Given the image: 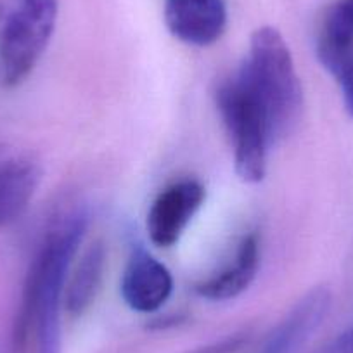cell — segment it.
Masks as SVG:
<instances>
[{
	"instance_id": "obj_7",
	"label": "cell",
	"mask_w": 353,
	"mask_h": 353,
	"mask_svg": "<svg viewBox=\"0 0 353 353\" xmlns=\"http://www.w3.org/2000/svg\"><path fill=\"white\" fill-rule=\"evenodd\" d=\"M165 23L176 40L208 47L227 28L225 0H165Z\"/></svg>"
},
{
	"instance_id": "obj_10",
	"label": "cell",
	"mask_w": 353,
	"mask_h": 353,
	"mask_svg": "<svg viewBox=\"0 0 353 353\" xmlns=\"http://www.w3.org/2000/svg\"><path fill=\"white\" fill-rule=\"evenodd\" d=\"M317 54L334 78L353 64V0H336L325 12Z\"/></svg>"
},
{
	"instance_id": "obj_1",
	"label": "cell",
	"mask_w": 353,
	"mask_h": 353,
	"mask_svg": "<svg viewBox=\"0 0 353 353\" xmlns=\"http://www.w3.org/2000/svg\"><path fill=\"white\" fill-rule=\"evenodd\" d=\"M85 213L68 215L66 220L49 234L26 277L16 336L18 339H25L30 329H35L39 353H61L64 283L85 236Z\"/></svg>"
},
{
	"instance_id": "obj_14",
	"label": "cell",
	"mask_w": 353,
	"mask_h": 353,
	"mask_svg": "<svg viewBox=\"0 0 353 353\" xmlns=\"http://www.w3.org/2000/svg\"><path fill=\"white\" fill-rule=\"evenodd\" d=\"M339 87H341L343 101H345L346 111L350 113V117L353 118V64H350L341 74L336 77Z\"/></svg>"
},
{
	"instance_id": "obj_4",
	"label": "cell",
	"mask_w": 353,
	"mask_h": 353,
	"mask_svg": "<svg viewBox=\"0 0 353 353\" xmlns=\"http://www.w3.org/2000/svg\"><path fill=\"white\" fill-rule=\"evenodd\" d=\"M216 106L232 141L237 175L248 184H258L267 173L272 132L263 106L239 71L219 87Z\"/></svg>"
},
{
	"instance_id": "obj_5",
	"label": "cell",
	"mask_w": 353,
	"mask_h": 353,
	"mask_svg": "<svg viewBox=\"0 0 353 353\" xmlns=\"http://www.w3.org/2000/svg\"><path fill=\"white\" fill-rule=\"evenodd\" d=\"M205 188L198 181H181L166 188L148 213V234L159 248L179 243L205 203Z\"/></svg>"
},
{
	"instance_id": "obj_2",
	"label": "cell",
	"mask_w": 353,
	"mask_h": 353,
	"mask_svg": "<svg viewBox=\"0 0 353 353\" xmlns=\"http://www.w3.org/2000/svg\"><path fill=\"white\" fill-rule=\"evenodd\" d=\"M239 74L269 117L272 141L291 134L303 111V90L291 50L279 30L274 26L254 30Z\"/></svg>"
},
{
	"instance_id": "obj_13",
	"label": "cell",
	"mask_w": 353,
	"mask_h": 353,
	"mask_svg": "<svg viewBox=\"0 0 353 353\" xmlns=\"http://www.w3.org/2000/svg\"><path fill=\"white\" fill-rule=\"evenodd\" d=\"M248 341V336L244 332H237V334H230L227 338L213 341L210 345L199 346V348L192 350L188 353H237Z\"/></svg>"
},
{
	"instance_id": "obj_11",
	"label": "cell",
	"mask_w": 353,
	"mask_h": 353,
	"mask_svg": "<svg viewBox=\"0 0 353 353\" xmlns=\"http://www.w3.org/2000/svg\"><path fill=\"white\" fill-rule=\"evenodd\" d=\"M260 267V241L256 234H250L241 241L234 263L220 274L208 277L196 286V293L213 301H225L239 296L250 288Z\"/></svg>"
},
{
	"instance_id": "obj_6",
	"label": "cell",
	"mask_w": 353,
	"mask_h": 353,
	"mask_svg": "<svg viewBox=\"0 0 353 353\" xmlns=\"http://www.w3.org/2000/svg\"><path fill=\"white\" fill-rule=\"evenodd\" d=\"M331 301V291L325 286L308 291L270 331L256 353H300L325 321Z\"/></svg>"
},
{
	"instance_id": "obj_3",
	"label": "cell",
	"mask_w": 353,
	"mask_h": 353,
	"mask_svg": "<svg viewBox=\"0 0 353 353\" xmlns=\"http://www.w3.org/2000/svg\"><path fill=\"white\" fill-rule=\"evenodd\" d=\"M59 0H0V77L14 87L30 77L49 47Z\"/></svg>"
},
{
	"instance_id": "obj_15",
	"label": "cell",
	"mask_w": 353,
	"mask_h": 353,
	"mask_svg": "<svg viewBox=\"0 0 353 353\" xmlns=\"http://www.w3.org/2000/svg\"><path fill=\"white\" fill-rule=\"evenodd\" d=\"M331 345L338 353H353V327L339 334L334 341H331Z\"/></svg>"
},
{
	"instance_id": "obj_12",
	"label": "cell",
	"mask_w": 353,
	"mask_h": 353,
	"mask_svg": "<svg viewBox=\"0 0 353 353\" xmlns=\"http://www.w3.org/2000/svg\"><path fill=\"white\" fill-rule=\"evenodd\" d=\"M106 269V248L103 243H94L78 263L70 269L64 283L63 305L68 314L81 315L87 310L101 291Z\"/></svg>"
},
{
	"instance_id": "obj_9",
	"label": "cell",
	"mask_w": 353,
	"mask_h": 353,
	"mask_svg": "<svg viewBox=\"0 0 353 353\" xmlns=\"http://www.w3.org/2000/svg\"><path fill=\"white\" fill-rule=\"evenodd\" d=\"M40 168L26 154L0 156V229L16 222L32 203Z\"/></svg>"
},
{
	"instance_id": "obj_8",
	"label": "cell",
	"mask_w": 353,
	"mask_h": 353,
	"mask_svg": "<svg viewBox=\"0 0 353 353\" xmlns=\"http://www.w3.org/2000/svg\"><path fill=\"white\" fill-rule=\"evenodd\" d=\"M173 291V277L165 265L145 251L128 261L121 279V296L135 312L151 314L166 303Z\"/></svg>"
}]
</instances>
